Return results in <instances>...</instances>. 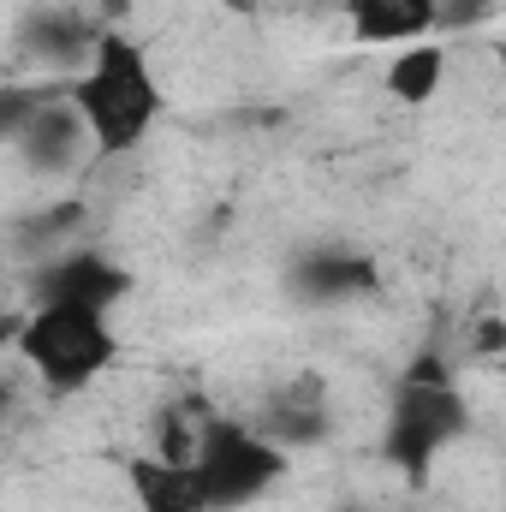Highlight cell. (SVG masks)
<instances>
[{
  "mask_svg": "<svg viewBox=\"0 0 506 512\" xmlns=\"http://www.w3.org/2000/svg\"><path fill=\"white\" fill-rule=\"evenodd\" d=\"M66 96L84 114L102 161H120L131 149H143V137L161 126V114H167V90H161L149 54L131 36H120V30L102 36L96 60L78 78H66Z\"/></svg>",
  "mask_w": 506,
  "mask_h": 512,
  "instance_id": "cell-1",
  "label": "cell"
},
{
  "mask_svg": "<svg viewBox=\"0 0 506 512\" xmlns=\"http://www.w3.org/2000/svg\"><path fill=\"white\" fill-rule=\"evenodd\" d=\"M6 346L18 352V364H30V376L48 393H78L120 358L114 316L84 310V304H30V310H18L6 322Z\"/></svg>",
  "mask_w": 506,
  "mask_h": 512,
  "instance_id": "cell-2",
  "label": "cell"
},
{
  "mask_svg": "<svg viewBox=\"0 0 506 512\" xmlns=\"http://www.w3.org/2000/svg\"><path fill=\"white\" fill-rule=\"evenodd\" d=\"M292 453L262 435L256 423L239 417H203V441H197V483L209 495L215 512H245L256 501H268L286 477Z\"/></svg>",
  "mask_w": 506,
  "mask_h": 512,
  "instance_id": "cell-3",
  "label": "cell"
},
{
  "mask_svg": "<svg viewBox=\"0 0 506 512\" xmlns=\"http://www.w3.org/2000/svg\"><path fill=\"white\" fill-rule=\"evenodd\" d=\"M471 423V405L465 393L453 387V376L441 382H423V376H405L387 399V429H381V453L387 465H399V477L411 489H423L429 465L441 459V447H453Z\"/></svg>",
  "mask_w": 506,
  "mask_h": 512,
  "instance_id": "cell-4",
  "label": "cell"
},
{
  "mask_svg": "<svg viewBox=\"0 0 506 512\" xmlns=\"http://www.w3.org/2000/svg\"><path fill=\"white\" fill-rule=\"evenodd\" d=\"M131 292V274L102 251H54V262H36L30 274V304H84L108 310Z\"/></svg>",
  "mask_w": 506,
  "mask_h": 512,
  "instance_id": "cell-5",
  "label": "cell"
},
{
  "mask_svg": "<svg viewBox=\"0 0 506 512\" xmlns=\"http://www.w3.org/2000/svg\"><path fill=\"white\" fill-rule=\"evenodd\" d=\"M12 149H18L36 173H72L84 155H96V137L84 126V114L72 108V96H60V102H48L30 126L12 137Z\"/></svg>",
  "mask_w": 506,
  "mask_h": 512,
  "instance_id": "cell-6",
  "label": "cell"
},
{
  "mask_svg": "<svg viewBox=\"0 0 506 512\" xmlns=\"http://www.w3.org/2000/svg\"><path fill=\"white\" fill-rule=\"evenodd\" d=\"M352 18V36L370 48H411L429 42V30L441 24V0H340Z\"/></svg>",
  "mask_w": 506,
  "mask_h": 512,
  "instance_id": "cell-7",
  "label": "cell"
},
{
  "mask_svg": "<svg viewBox=\"0 0 506 512\" xmlns=\"http://www.w3.org/2000/svg\"><path fill=\"white\" fill-rule=\"evenodd\" d=\"M126 483H131L137 512H215L203 483H197V465H173L161 453L126 459Z\"/></svg>",
  "mask_w": 506,
  "mask_h": 512,
  "instance_id": "cell-8",
  "label": "cell"
},
{
  "mask_svg": "<svg viewBox=\"0 0 506 512\" xmlns=\"http://www.w3.org/2000/svg\"><path fill=\"white\" fill-rule=\"evenodd\" d=\"M381 90L399 102V108H429L441 90H447V48L429 36V42H411L387 60L381 72Z\"/></svg>",
  "mask_w": 506,
  "mask_h": 512,
  "instance_id": "cell-9",
  "label": "cell"
},
{
  "mask_svg": "<svg viewBox=\"0 0 506 512\" xmlns=\"http://www.w3.org/2000/svg\"><path fill=\"white\" fill-rule=\"evenodd\" d=\"M376 262H364V256L352 251H316L298 262V274H292V286L310 298V304H340V298H358V292H376Z\"/></svg>",
  "mask_w": 506,
  "mask_h": 512,
  "instance_id": "cell-10",
  "label": "cell"
},
{
  "mask_svg": "<svg viewBox=\"0 0 506 512\" xmlns=\"http://www.w3.org/2000/svg\"><path fill=\"white\" fill-rule=\"evenodd\" d=\"M256 429H262V435H274L286 453H292V447H316V441L328 435V405H322V387H316V382H292L286 393H274Z\"/></svg>",
  "mask_w": 506,
  "mask_h": 512,
  "instance_id": "cell-11",
  "label": "cell"
},
{
  "mask_svg": "<svg viewBox=\"0 0 506 512\" xmlns=\"http://www.w3.org/2000/svg\"><path fill=\"white\" fill-rule=\"evenodd\" d=\"M495 66H501V84H506V36H501V48H495Z\"/></svg>",
  "mask_w": 506,
  "mask_h": 512,
  "instance_id": "cell-12",
  "label": "cell"
},
{
  "mask_svg": "<svg viewBox=\"0 0 506 512\" xmlns=\"http://www.w3.org/2000/svg\"><path fill=\"white\" fill-rule=\"evenodd\" d=\"M227 6H251V0H227Z\"/></svg>",
  "mask_w": 506,
  "mask_h": 512,
  "instance_id": "cell-13",
  "label": "cell"
}]
</instances>
